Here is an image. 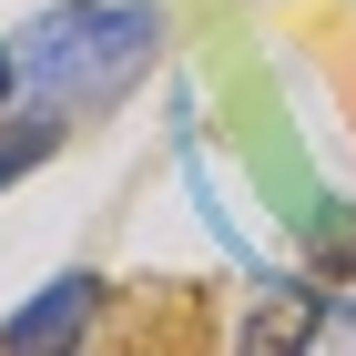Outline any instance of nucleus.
Listing matches in <instances>:
<instances>
[{
	"label": "nucleus",
	"instance_id": "obj_1",
	"mask_svg": "<svg viewBox=\"0 0 356 356\" xmlns=\"http://www.w3.org/2000/svg\"><path fill=\"white\" fill-rule=\"evenodd\" d=\"M153 51V10H51V21L31 31V72H51V82H122L133 61Z\"/></svg>",
	"mask_w": 356,
	"mask_h": 356
},
{
	"label": "nucleus",
	"instance_id": "obj_2",
	"mask_svg": "<svg viewBox=\"0 0 356 356\" xmlns=\"http://www.w3.org/2000/svg\"><path fill=\"white\" fill-rule=\"evenodd\" d=\"M82 305H92V275H61V285L31 305V316H10V326H0V346H51V336L82 326Z\"/></svg>",
	"mask_w": 356,
	"mask_h": 356
},
{
	"label": "nucleus",
	"instance_id": "obj_3",
	"mask_svg": "<svg viewBox=\"0 0 356 356\" xmlns=\"http://www.w3.org/2000/svg\"><path fill=\"white\" fill-rule=\"evenodd\" d=\"M51 143H61V122H21V133L0 143V184H10V173H31L41 153H51Z\"/></svg>",
	"mask_w": 356,
	"mask_h": 356
},
{
	"label": "nucleus",
	"instance_id": "obj_4",
	"mask_svg": "<svg viewBox=\"0 0 356 356\" xmlns=\"http://www.w3.org/2000/svg\"><path fill=\"white\" fill-rule=\"evenodd\" d=\"M10 72H21V61H10V51H0V102H10Z\"/></svg>",
	"mask_w": 356,
	"mask_h": 356
}]
</instances>
